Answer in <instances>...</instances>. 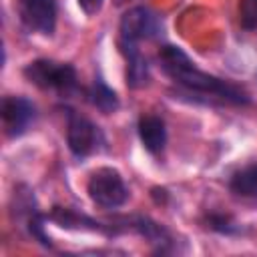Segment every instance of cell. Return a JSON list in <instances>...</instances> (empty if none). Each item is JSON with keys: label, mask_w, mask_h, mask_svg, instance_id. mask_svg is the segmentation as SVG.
I'll list each match as a JSON object with an SVG mask.
<instances>
[{"label": "cell", "mask_w": 257, "mask_h": 257, "mask_svg": "<svg viewBox=\"0 0 257 257\" xmlns=\"http://www.w3.org/2000/svg\"><path fill=\"white\" fill-rule=\"evenodd\" d=\"M139 137H141L143 147L149 153L159 155L165 149V143H167L165 120L157 114H143L139 118Z\"/></svg>", "instance_id": "obj_9"}, {"label": "cell", "mask_w": 257, "mask_h": 257, "mask_svg": "<svg viewBox=\"0 0 257 257\" xmlns=\"http://www.w3.org/2000/svg\"><path fill=\"white\" fill-rule=\"evenodd\" d=\"M231 191L239 197H257V165H247L231 177Z\"/></svg>", "instance_id": "obj_12"}, {"label": "cell", "mask_w": 257, "mask_h": 257, "mask_svg": "<svg viewBox=\"0 0 257 257\" xmlns=\"http://www.w3.org/2000/svg\"><path fill=\"white\" fill-rule=\"evenodd\" d=\"M66 141H68V149L72 151V155L88 157L98 149V145H102V135L92 120H88L86 116L74 110H68Z\"/></svg>", "instance_id": "obj_5"}, {"label": "cell", "mask_w": 257, "mask_h": 257, "mask_svg": "<svg viewBox=\"0 0 257 257\" xmlns=\"http://www.w3.org/2000/svg\"><path fill=\"white\" fill-rule=\"evenodd\" d=\"M118 48L126 60V84L131 88H141L149 82V64L139 50V44L118 40Z\"/></svg>", "instance_id": "obj_8"}, {"label": "cell", "mask_w": 257, "mask_h": 257, "mask_svg": "<svg viewBox=\"0 0 257 257\" xmlns=\"http://www.w3.org/2000/svg\"><path fill=\"white\" fill-rule=\"evenodd\" d=\"M0 114H2V124L4 133L10 139H16L28 131L36 116L34 104L24 98V96H4L0 104Z\"/></svg>", "instance_id": "obj_7"}, {"label": "cell", "mask_w": 257, "mask_h": 257, "mask_svg": "<svg viewBox=\"0 0 257 257\" xmlns=\"http://www.w3.org/2000/svg\"><path fill=\"white\" fill-rule=\"evenodd\" d=\"M86 191H88V197L92 199V203H96L102 209L120 207L128 199V189H126L120 173L110 167L96 169L88 179Z\"/></svg>", "instance_id": "obj_3"}, {"label": "cell", "mask_w": 257, "mask_h": 257, "mask_svg": "<svg viewBox=\"0 0 257 257\" xmlns=\"http://www.w3.org/2000/svg\"><path fill=\"white\" fill-rule=\"evenodd\" d=\"M88 100L94 108H98L104 114H110L118 108V96L116 92L102 80V78H94L92 86L88 88Z\"/></svg>", "instance_id": "obj_10"}, {"label": "cell", "mask_w": 257, "mask_h": 257, "mask_svg": "<svg viewBox=\"0 0 257 257\" xmlns=\"http://www.w3.org/2000/svg\"><path fill=\"white\" fill-rule=\"evenodd\" d=\"M76 2H78L80 10H82L84 14L92 16V14H96V12L102 8V2H104V0H76Z\"/></svg>", "instance_id": "obj_15"}, {"label": "cell", "mask_w": 257, "mask_h": 257, "mask_svg": "<svg viewBox=\"0 0 257 257\" xmlns=\"http://www.w3.org/2000/svg\"><path fill=\"white\" fill-rule=\"evenodd\" d=\"M159 62H161V68L167 72V76L173 78L179 86H183L189 92L211 96V98L231 102V104L249 102V98L243 90H239L235 84H231L227 80H221L209 72H203L177 46H163L159 50Z\"/></svg>", "instance_id": "obj_1"}, {"label": "cell", "mask_w": 257, "mask_h": 257, "mask_svg": "<svg viewBox=\"0 0 257 257\" xmlns=\"http://www.w3.org/2000/svg\"><path fill=\"white\" fill-rule=\"evenodd\" d=\"M122 2H126V0H116V4H122Z\"/></svg>", "instance_id": "obj_16"}, {"label": "cell", "mask_w": 257, "mask_h": 257, "mask_svg": "<svg viewBox=\"0 0 257 257\" xmlns=\"http://www.w3.org/2000/svg\"><path fill=\"white\" fill-rule=\"evenodd\" d=\"M239 22L245 30H257V0L239 2Z\"/></svg>", "instance_id": "obj_13"}, {"label": "cell", "mask_w": 257, "mask_h": 257, "mask_svg": "<svg viewBox=\"0 0 257 257\" xmlns=\"http://www.w3.org/2000/svg\"><path fill=\"white\" fill-rule=\"evenodd\" d=\"M209 227L215 229V231H221V233H233L235 231L231 219L229 217H223V215H211L209 217Z\"/></svg>", "instance_id": "obj_14"}, {"label": "cell", "mask_w": 257, "mask_h": 257, "mask_svg": "<svg viewBox=\"0 0 257 257\" xmlns=\"http://www.w3.org/2000/svg\"><path fill=\"white\" fill-rule=\"evenodd\" d=\"M16 14L30 32L52 34L56 26V0H16Z\"/></svg>", "instance_id": "obj_6"}, {"label": "cell", "mask_w": 257, "mask_h": 257, "mask_svg": "<svg viewBox=\"0 0 257 257\" xmlns=\"http://www.w3.org/2000/svg\"><path fill=\"white\" fill-rule=\"evenodd\" d=\"M161 28H163V24L153 10H149L145 6H135V8L126 10L120 18L118 40L139 44L141 40H149V38L159 36Z\"/></svg>", "instance_id": "obj_4"}, {"label": "cell", "mask_w": 257, "mask_h": 257, "mask_svg": "<svg viewBox=\"0 0 257 257\" xmlns=\"http://www.w3.org/2000/svg\"><path fill=\"white\" fill-rule=\"evenodd\" d=\"M24 76L42 90H54L58 94H70L76 90V70L66 62L40 58L24 66Z\"/></svg>", "instance_id": "obj_2"}, {"label": "cell", "mask_w": 257, "mask_h": 257, "mask_svg": "<svg viewBox=\"0 0 257 257\" xmlns=\"http://www.w3.org/2000/svg\"><path fill=\"white\" fill-rule=\"evenodd\" d=\"M50 219L56 221L60 227H66V229H72V227H74V229H90V231L102 229L100 223L92 221L90 217L80 215V213H76V211H72V209H62V207H54Z\"/></svg>", "instance_id": "obj_11"}]
</instances>
